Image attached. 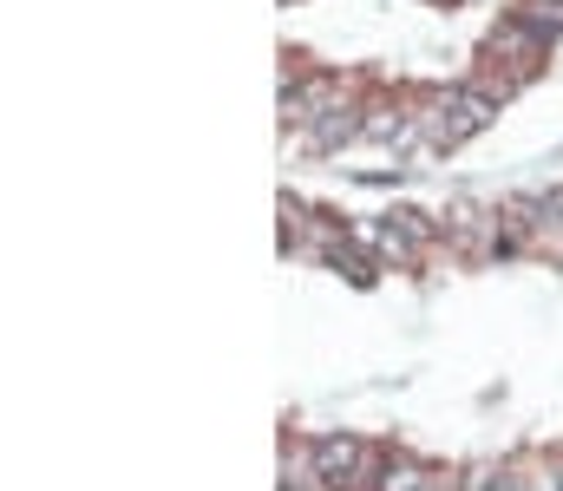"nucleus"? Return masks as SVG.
Returning <instances> with one entry per match:
<instances>
[{
	"mask_svg": "<svg viewBox=\"0 0 563 491\" xmlns=\"http://www.w3.org/2000/svg\"><path fill=\"white\" fill-rule=\"evenodd\" d=\"M492 119H498V99H492V92H478V86H452V92H426L420 112H413V132H420L426 145L452 152L459 138L485 132Z\"/></svg>",
	"mask_w": 563,
	"mask_h": 491,
	"instance_id": "1",
	"label": "nucleus"
},
{
	"mask_svg": "<svg viewBox=\"0 0 563 491\" xmlns=\"http://www.w3.org/2000/svg\"><path fill=\"white\" fill-rule=\"evenodd\" d=\"M380 446H367V439H354V433H321L314 439V479L334 491H374L367 479H380Z\"/></svg>",
	"mask_w": 563,
	"mask_h": 491,
	"instance_id": "2",
	"label": "nucleus"
},
{
	"mask_svg": "<svg viewBox=\"0 0 563 491\" xmlns=\"http://www.w3.org/2000/svg\"><path fill=\"white\" fill-rule=\"evenodd\" d=\"M445 236H452L465 256H492V249H505V230H498V216H485V210H452V216H445Z\"/></svg>",
	"mask_w": 563,
	"mask_h": 491,
	"instance_id": "3",
	"label": "nucleus"
},
{
	"mask_svg": "<svg viewBox=\"0 0 563 491\" xmlns=\"http://www.w3.org/2000/svg\"><path fill=\"white\" fill-rule=\"evenodd\" d=\"M525 210V249H538V256H563V216L551 203H518Z\"/></svg>",
	"mask_w": 563,
	"mask_h": 491,
	"instance_id": "4",
	"label": "nucleus"
},
{
	"mask_svg": "<svg viewBox=\"0 0 563 491\" xmlns=\"http://www.w3.org/2000/svg\"><path fill=\"white\" fill-rule=\"evenodd\" d=\"M367 243H374V249H380V263H394V269H413V263H420V243H413L394 216H387V223H374V230H367Z\"/></svg>",
	"mask_w": 563,
	"mask_h": 491,
	"instance_id": "5",
	"label": "nucleus"
},
{
	"mask_svg": "<svg viewBox=\"0 0 563 491\" xmlns=\"http://www.w3.org/2000/svg\"><path fill=\"white\" fill-rule=\"evenodd\" d=\"M282 486H314V439L282 446Z\"/></svg>",
	"mask_w": 563,
	"mask_h": 491,
	"instance_id": "6",
	"label": "nucleus"
},
{
	"mask_svg": "<svg viewBox=\"0 0 563 491\" xmlns=\"http://www.w3.org/2000/svg\"><path fill=\"white\" fill-rule=\"evenodd\" d=\"M426 486V466H413V459H394V466H380V479H374V491H420Z\"/></svg>",
	"mask_w": 563,
	"mask_h": 491,
	"instance_id": "7",
	"label": "nucleus"
},
{
	"mask_svg": "<svg viewBox=\"0 0 563 491\" xmlns=\"http://www.w3.org/2000/svg\"><path fill=\"white\" fill-rule=\"evenodd\" d=\"M518 20H525V26H538V33L551 40V33L563 26V0H525V13H518Z\"/></svg>",
	"mask_w": 563,
	"mask_h": 491,
	"instance_id": "8",
	"label": "nucleus"
},
{
	"mask_svg": "<svg viewBox=\"0 0 563 491\" xmlns=\"http://www.w3.org/2000/svg\"><path fill=\"white\" fill-rule=\"evenodd\" d=\"M394 223H400V230H407V236H413V243H420V249H426V243H432V236H439V230H432V223H426L420 210H394Z\"/></svg>",
	"mask_w": 563,
	"mask_h": 491,
	"instance_id": "9",
	"label": "nucleus"
},
{
	"mask_svg": "<svg viewBox=\"0 0 563 491\" xmlns=\"http://www.w3.org/2000/svg\"><path fill=\"white\" fill-rule=\"evenodd\" d=\"M420 491H459V479H452V472H426Z\"/></svg>",
	"mask_w": 563,
	"mask_h": 491,
	"instance_id": "10",
	"label": "nucleus"
},
{
	"mask_svg": "<svg viewBox=\"0 0 563 491\" xmlns=\"http://www.w3.org/2000/svg\"><path fill=\"white\" fill-rule=\"evenodd\" d=\"M551 210H558V216H563V190H551Z\"/></svg>",
	"mask_w": 563,
	"mask_h": 491,
	"instance_id": "11",
	"label": "nucleus"
}]
</instances>
